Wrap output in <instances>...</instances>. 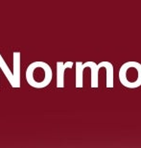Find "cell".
<instances>
[{"instance_id":"6da1fadb","label":"cell","mask_w":141,"mask_h":148,"mask_svg":"<svg viewBox=\"0 0 141 148\" xmlns=\"http://www.w3.org/2000/svg\"><path fill=\"white\" fill-rule=\"evenodd\" d=\"M89 67L91 70V88H96L99 87V70L101 69H106L107 74V82L106 87L108 88H113V66L110 62H101L96 64L94 62H87V63H76V88H83V75L84 70Z\"/></svg>"},{"instance_id":"7a4b0ae2","label":"cell","mask_w":141,"mask_h":148,"mask_svg":"<svg viewBox=\"0 0 141 148\" xmlns=\"http://www.w3.org/2000/svg\"><path fill=\"white\" fill-rule=\"evenodd\" d=\"M119 81L128 88L141 87V64L138 62H127L119 69Z\"/></svg>"},{"instance_id":"3957f363","label":"cell","mask_w":141,"mask_h":148,"mask_svg":"<svg viewBox=\"0 0 141 148\" xmlns=\"http://www.w3.org/2000/svg\"><path fill=\"white\" fill-rule=\"evenodd\" d=\"M58 80H57V87L58 88H63L64 86L63 82V76H64V71L66 69H71L73 66L72 62H67V63H58Z\"/></svg>"}]
</instances>
